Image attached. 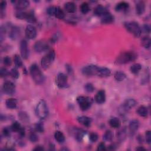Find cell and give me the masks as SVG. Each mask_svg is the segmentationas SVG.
<instances>
[{"mask_svg": "<svg viewBox=\"0 0 151 151\" xmlns=\"http://www.w3.org/2000/svg\"><path fill=\"white\" fill-rule=\"evenodd\" d=\"M80 11L81 12L84 14H87V12H89V11H90V6H89V4L86 3V2H84L83 3L80 7Z\"/></svg>", "mask_w": 151, "mask_h": 151, "instance_id": "f35d334b", "label": "cell"}, {"mask_svg": "<svg viewBox=\"0 0 151 151\" xmlns=\"http://www.w3.org/2000/svg\"><path fill=\"white\" fill-rule=\"evenodd\" d=\"M18 117L23 122H28L29 121V117L26 112H21L18 113Z\"/></svg>", "mask_w": 151, "mask_h": 151, "instance_id": "ab89813d", "label": "cell"}, {"mask_svg": "<svg viewBox=\"0 0 151 151\" xmlns=\"http://www.w3.org/2000/svg\"><path fill=\"white\" fill-rule=\"evenodd\" d=\"M129 4L125 1H122L116 4L115 10L116 11H123L126 10L129 8Z\"/></svg>", "mask_w": 151, "mask_h": 151, "instance_id": "4dcf8cb0", "label": "cell"}, {"mask_svg": "<svg viewBox=\"0 0 151 151\" xmlns=\"http://www.w3.org/2000/svg\"><path fill=\"white\" fill-rule=\"evenodd\" d=\"M101 17V23L104 24H111L114 21V17L109 11L105 13Z\"/></svg>", "mask_w": 151, "mask_h": 151, "instance_id": "2e32d148", "label": "cell"}, {"mask_svg": "<svg viewBox=\"0 0 151 151\" xmlns=\"http://www.w3.org/2000/svg\"><path fill=\"white\" fill-rule=\"evenodd\" d=\"M94 100L98 104H103L106 101V93L103 90H99L95 95Z\"/></svg>", "mask_w": 151, "mask_h": 151, "instance_id": "e0dca14e", "label": "cell"}, {"mask_svg": "<svg viewBox=\"0 0 151 151\" xmlns=\"http://www.w3.org/2000/svg\"><path fill=\"white\" fill-rule=\"evenodd\" d=\"M78 121L79 123H80L81 125L86 126L89 127L92 122V120L90 118L86 116H82L78 118Z\"/></svg>", "mask_w": 151, "mask_h": 151, "instance_id": "44dd1931", "label": "cell"}, {"mask_svg": "<svg viewBox=\"0 0 151 151\" xmlns=\"http://www.w3.org/2000/svg\"><path fill=\"white\" fill-rule=\"evenodd\" d=\"M126 29L136 37H139L142 33L141 28L138 23L135 21H130L125 23Z\"/></svg>", "mask_w": 151, "mask_h": 151, "instance_id": "5b68a950", "label": "cell"}, {"mask_svg": "<svg viewBox=\"0 0 151 151\" xmlns=\"http://www.w3.org/2000/svg\"><path fill=\"white\" fill-rule=\"evenodd\" d=\"M27 12L23 11H18L15 13V16L17 18L20 19V20H25L26 17Z\"/></svg>", "mask_w": 151, "mask_h": 151, "instance_id": "b9f144b4", "label": "cell"}, {"mask_svg": "<svg viewBox=\"0 0 151 151\" xmlns=\"http://www.w3.org/2000/svg\"><path fill=\"white\" fill-rule=\"evenodd\" d=\"M33 150H44V148L42 146H37Z\"/></svg>", "mask_w": 151, "mask_h": 151, "instance_id": "6f0895ef", "label": "cell"}, {"mask_svg": "<svg viewBox=\"0 0 151 151\" xmlns=\"http://www.w3.org/2000/svg\"><path fill=\"white\" fill-rule=\"evenodd\" d=\"M64 10L69 13H74L76 11V6L73 2H67L64 4Z\"/></svg>", "mask_w": 151, "mask_h": 151, "instance_id": "603a6c76", "label": "cell"}, {"mask_svg": "<svg viewBox=\"0 0 151 151\" xmlns=\"http://www.w3.org/2000/svg\"><path fill=\"white\" fill-rule=\"evenodd\" d=\"M29 139L32 142H36L39 140V137L34 132H31L29 135Z\"/></svg>", "mask_w": 151, "mask_h": 151, "instance_id": "ee69618b", "label": "cell"}, {"mask_svg": "<svg viewBox=\"0 0 151 151\" xmlns=\"http://www.w3.org/2000/svg\"><path fill=\"white\" fill-rule=\"evenodd\" d=\"M10 74V72L4 67L1 68L0 70V75H1V78H6L7 76Z\"/></svg>", "mask_w": 151, "mask_h": 151, "instance_id": "c3c4849f", "label": "cell"}, {"mask_svg": "<svg viewBox=\"0 0 151 151\" xmlns=\"http://www.w3.org/2000/svg\"><path fill=\"white\" fill-rule=\"evenodd\" d=\"M116 145L114 143V144L110 145L109 146V148L108 149H110V150H115V149H116Z\"/></svg>", "mask_w": 151, "mask_h": 151, "instance_id": "680465c9", "label": "cell"}, {"mask_svg": "<svg viewBox=\"0 0 151 151\" xmlns=\"http://www.w3.org/2000/svg\"><path fill=\"white\" fill-rule=\"evenodd\" d=\"M138 142H139V143H143V139L142 136H141V135H139L138 137Z\"/></svg>", "mask_w": 151, "mask_h": 151, "instance_id": "91938a15", "label": "cell"}, {"mask_svg": "<svg viewBox=\"0 0 151 151\" xmlns=\"http://www.w3.org/2000/svg\"><path fill=\"white\" fill-rule=\"evenodd\" d=\"M10 75L11 76V77L12 78L14 79H17L19 78V72L17 70V68L15 67L13 68L11 70V71H10Z\"/></svg>", "mask_w": 151, "mask_h": 151, "instance_id": "60d3db41", "label": "cell"}, {"mask_svg": "<svg viewBox=\"0 0 151 151\" xmlns=\"http://www.w3.org/2000/svg\"><path fill=\"white\" fill-rule=\"evenodd\" d=\"M66 66V70H67L68 73L71 74L73 73V69H72L71 67L68 64H67Z\"/></svg>", "mask_w": 151, "mask_h": 151, "instance_id": "9f6ffc18", "label": "cell"}, {"mask_svg": "<svg viewBox=\"0 0 151 151\" xmlns=\"http://www.w3.org/2000/svg\"><path fill=\"white\" fill-rule=\"evenodd\" d=\"M139 127V122L138 120H132L129 125V129L131 134H135Z\"/></svg>", "mask_w": 151, "mask_h": 151, "instance_id": "d6986e66", "label": "cell"}, {"mask_svg": "<svg viewBox=\"0 0 151 151\" xmlns=\"http://www.w3.org/2000/svg\"><path fill=\"white\" fill-rule=\"evenodd\" d=\"M138 114L141 116V117H143V118H146L148 116V108L145 106H139L136 111Z\"/></svg>", "mask_w": 151, "mask_h": 151, "instance_id": "f1b7e54d", "label": "cell"}, {"mask_svg": "<svg viewBox=\"0 0 151 151\" xmlns=\"http://www.w3.org/2000/svg\"><path fill=\"white\" fill-rule=\"evenodd\" d=\"M113 138V134L112 133V132L110 130H107L105 132V134L103 135V139L106 141L110 142L112 141Z\"/></svg>", "mask_w": 151, "mask_h": 151, "instance_id": "74e56055", "label": "cell"}, {"mask_svg": "<svg viewBox=\"0 0 151 151\" xmlns=\"http://www.w3.org/2000/svg\"><path fill=\"white\" fill-rule=\"evenodd\" d=\"M11 129L12 131L18 133L19 135H20L21 137H24L25 136V134H26L25 129L18 122H14L11 126Z\"/></svg>", "mask_w": 151, "mask_h": 151, "instance_id": "4fadbf2b", "label": "cell"}, {"mask_svg": "<svg viewBox=\"0 0 151 151\" xmlns=\"http://www.w3.org/2000/svg\"><path fill=\"white\" fill-rule=\"evenodd\" d=\"M49 45L48 43L44 40H39L37 42L34 46V50L37 53H42L47 51L48 49Z\"/></svg>", "mask_w": 151, "mask_h": 151, "instance_id": "9c48e42d", "label": "cell"}, {"mask_svg": "<svg viewBox=\"0 0 151 151\" xmlns=\"http://www.w3.org/2000/svg\"><path fill=\"white\" fill-rule=\"evenodd\" d=\"M99 67L96 65L90 64L84 67L82 69V73L84 75L87 76H91L97 75Z\"/></svg>", "mask_w": 151, "mask_h": 151, "instance_id": "ba28073f", "label": "cell"}, {"mask_svg": "<svg viewBox=\"0 0 151 151\" xmlns=\"http://www.w3.org/2000/svg\"><path fill=\"white\" fill-rule=\"evenodd\" d=\"M20 35V28L16 26H11L9 30V37L11 39L14 40L18 39Z\"/></svg>", "mask_w": 151, "mask_h": 151, "instance_id": "9a60e30c", "label": "cell"}, {"mask_svg": "<svg viewBox=\"0 0 151 151\" xmlns=\"http://www.w3.org/2000/svg\"><path fill=\"white\" fill-rule=\"evenodd\" d=\"M25 20L30 23H35L37 21L36 20V17L34 14V12L33 11H28L27 12V14H26V17Z\"/></svg>", "mask_w": 151, "mask_h": 151, "instance_id": "d6a6232c", "label": "cell"}, {"mask_svg": "<svg viewBox=\"0 0 151 151\" xmlns=\"http://www.w3.org/2000/svg\"><path fill=\"white\" fill-rule=\"evenodd\" d=\"M34 129L36 132L42 133L44 132V126L41 123H37L34 125Z\"/></svg>", "mask_w": 151, "mask_h": 151, "instance_id": "7bdbcfd3", "label": "cell"}, {"mask_svg": "<svg viewBox=\"0 0 151 151\" xmlns=\"http://www.w3.org/2000/svg\"><path fill=\"white\" fill-rule=\"evenodd\" d=\"M55 6H50L47 9V12L49 15L53 16L54 15V12H55Z\"/></svg>", "mask_w": 151, "mask_h": 151, "instance_id": "f5cc1de1", "label": "cell"}, {"mask_svg": "<svg viewBox=\"0 0 151 151\" xmlns=\"http://www.w3.org/2000/svg\"><path fill=\"white\" fill-rule=\"evenodd\" d=\"M55 57L54 50H50L41 60V66L44 69H47L53 63Z\"/></svg>", "mask_w": 151, "mask_h": 151, "instance_id": "277c9868", "label": "cell"}, {"mask_svg": "<svg viewBox=\"0 0 151 151\" xmlns=\"http://www.w3.org/2000/svg\"><path fill=\"white\" fill-rule=\"evenodd\" d=\"M77 102L79 104L80 109L85 111L90 107L92 103V100L90 98L80 96L77 98Z\"/></svg>", "mask_w": 151, "mask_h": 151, "instance_id": "8992f818", "label": "cell"}, {"mask_svg": "<svg viewBox=\"0 0 151 151\" xmlns=\"http://www.w3.org/2000/svg\"><path fill=\"white\" fill-rule=\"evenodd\" d=\"M98 138L99 136L96 133H95V132H92V133L90 134L89 139L92 142H96L98 140Z\"/></svg>", "mask_w": 151, "mask_h": 151, "instance_id": "f6af8a7d", "label": "cell"}, {"mask_svg": "<svg viewBox=\"0 0 151 151\" xmlns=\"http://www.w3.org/2000/svg\"><path fill=\"white\" fill-rule=\"evenodd\" d=\"M56 85L59 88L63 89L69 86L67 76L63 73H59L56 78Z\"/></svg>", "mask_w": 151, "mask_h": 151, "instance_id": "52a82bcc", "label": "cell"}, {"mask_svg": "<svg viewBox=\"0 0 151 151\" xmlns=\"http://www.w3.org/2000/svg\"><path fill=\"white\" fill-rule=\"evenodd\" d=\"M35 114L37 117L41 119H45L48 114V110L46 102L41 100L37 103L35 108Z\"/></svg>", "mask_w": 151, "mask_h": 151, "instance_id": "3957f363", "label": "cell"}, {"mask_svg": "<svg viewBox=\"0 0 151 151\" xmlns=\"http://www.w3.org/2000/svg\"><path fill=\"white\" fill-rule=\"evenodd\" d=\"M141 30L146 34H149L150 32V27L149 25L145 24L142 26V28H141Z\"/></svg>", "mask_w": 151, "mask_h": 151, "instance_id": "db71d44e", "label": "cell"}, {"mask_svg": "<svg viewBox=\"0 0 151 151\" xmlns=\"http://www.w3.org/2000/svg\"><path fill=\"white\" fill-rule=\"evenodd\" d=\"M85 90L87 91V92H89V93H91L94 91V87L93 86V85L91 84V83H87L85 85Z\"/></svg>", "mask_w": 151, "mask_h": 151, "instance_id": "bcb514c9", "label": "cell"}, {"mask_svg": "<svg viewBox=\"0 0 151 151\" xmlns=\"http://www.w3.org/2000/svg\"><path fill=\"white\" fill-rule=\"evenodd\" d=\"M137 55L134 51L122 52L117 57L115 63L117 64H125L135 61Z\"/></svg>", "mask_w": 151, "mask_h": 151, "instance_id": "7a4b0ae2", "label": "cell"}, {"mask_svg": "<svg viewBox=\"0 0 151 151\" xmlns=\"http://www.w3.org/2000/svg\"><path fill=\"white\" fill-rule=\"evenodd\" d=\"M7 7V2L6 1H2L0 3V8H1V17H3V15L4 14V11L6 10Z\"/></svg>", "mask_w": 151, "mask_h": 151, "instance_id": "7dc6e473", "label": "cell"}, {"mask_svg": "<svg viewBox=\"0 0 151 151\" xmlns=\"http://www.w3.org/2000/svg\"><path fill=\"white\" fill-rule=\"evenodd\" d=\"M109 125L115 129H117V128H119L121 127V122L120 121V120L117 118H111L109 121Z\"/></svg>", "mask_w": 151, "mask_h": 151, "instance_id": "4316f807", "label": "cell"}, {"mask_svg": "<svg viewBox=\"0 0 151 151\" xmlns=\"http://www.w3.org/2000/svg\"><path fill=\"white\" fill-rule=\"evenodd\" d=\"M141 69H142V66L140 64L135 63L130 67V70L132 73H133L134 74H136L139 73Z\"/></svg>", "mask_w": 151, "mask_h": 151, "instance_id": "e575fe53", "label": "cell"}, {"mask_svg": "<svg viewBox=\"0 0 151 151\" xmlns=\"http://www.w3.org/2000/svg\"><path fill=\"white\" fill-rule=\"evenodd\" d=\"M111 74V71L109 69L105 67H99L97 76L100 78H107L110 76Z\"/></svg>", "mask_w": 151, "mask_h": 151, "instance_id": "ac0fdd59", "label": "cell"}, {"mask_svg": "<svg viewBox=\"0 0 151 151\" xmlns=\"http://www.w3.org/2000/svg\"><path fill=\"white\" fill-rule=\"evenodd\" d=\"M30 73L33 81L37 85L43 83L45 78L41 69L37 64H33L30 68Z\"/></svg>", "mask_w": 151, "mask_h": 151, "instance_id": "6da1fadb", "label": "cell"}, {"mask_svg": "<svg viewBox=\"0 0 151 151\" xmlns=\"http://www.w3.org/2000/svg\"><path fill=\"white\" fill-rule=\"evenodd\" d=\"M145 139H146V142L150 145L151 143V134H150V130H148L145 133Z\"/></svg>", "mask_w": 151, "mask_h": 151, "instance_id": "816d5d0a", "label": "cell"}, {"mask_svg": "<svg viewBox=\"0 0 151 151\" xmlns=\"http://www.w3.org/2000/svg\"><path fill=\"white\" fill-rule=\"evenodd\" d=\"M141 44L146 49H149L151 46V41L150 37L148 35H145L141 39Z\"/></svg>", "mask_w": 151, "mask_h": 151, "instance_id": "f546056e", "label": "cell"}, {"mask_svg": "<svg viewBox=\"0 0 151 151\" xmlns=\"http://www.w3.org/2000/svg\"><path fill=\"white\" fill-rule=\"evenodd\" d=\"M98 150H106V147L104 142H100L98 146Z\"/></svg>", "mask_w": 151, "mask_h": 151, "instance_id": "11a10c76", "label": "cell"}, {"mask_svg": "<svg viewBox=\"0 0 151 151\" xmlns=\"http://www.w3.org/2000/svg\"><path fill=\"white\" fill-rule=\"evenodd\" d=\"M14 64H15L16 68L21 67L23 65V62L20 57V56L18 54H15L14 56Z\"/></svg>", "mask_w": 151, "mask_h": 151, "instance_id": "d590c367", "label": "cell"}, {"mask_svg": "<svg viewBox=\"0 0 151 151\" xmlns=\"http://www.w3.org/2000/svg\"><path fill=\"white\" fill-rule=\"evenodd\" d=\"M136 101L134 99H127L122 105L126 110H129L130 109L134 107L136 105Z\"/></svg>", "mask_w": 151, "mask_h": 151, "instance_id": "ffe728a7", "label": "cell"}, {"mask_svg": "<svg viewBox=\"0 0 151 151\" xmlns=\"http://www.w3.org/2000/svg\"><path fill=\"white\" fill-rule=\"evenodd\" d=\"M37 30L33 25H28L25 30V34L27 39L30 40H33L37 36Z\"/></svg>", "mask_w": 151, "mask_h": 151, "instance_id": "30bf717a", "label": "cell"}, {"mask_svg": "<svg viewBox=\"0 0 151 151\" xmlns=\"http://www.w3.org/2000/svg\"><path fill=\"white\" fill-rule=\"evenodd\" d=\"M14 3L15 8L18 11H23L24 10L27 8L30 5V2L27 1V0L15 1Z\"/></svg>", "mask_w": 151, "mask_h": 151, "instance_id": "5bb4252c", "label": "cell"}, {"mask_svg": "<svg viewBox=\"0 0 151 151\" xmlns=\"http://www.w3.org/2000/svg\"><path fill=\"white\" fill-rule=\"evenodd\" d=\"M136 150H145L146 149L142 147V146H139V147L137 148L136 149Z\"/></svg>", "mask_w": 151, "mask_h": 151, "instance_id": "94428289", "label": "cell"}, {"mask_svg": "<svg viewBox=\"0 0 151 151\" xmlns=\"http://www.w3.org/2000/svg\"><path fill=\"white\" fill-rule=\"evenodd\" d=\"M3 62L4 64L6 66H10L12 64L11 59V58L10 57H8V56H6V57H4Z\"/></svg>", "mask_w": 151, "mask_h": 151, "instance_id": "f907efd6", "label": "cell"}, {"mask_svg": "<svg viewBox=\"0 0 151 151\" xmlns=\"http://www.w3.org/2000/svg\"><path fill=\"white\" fill-rule=\"evenodd\" d=\"M12 131L11 127L9 128L8 127H4V129H3V135L6 137H8L10 136L11 135V132Z\"/></svg>", "mask_w": 151, "mask_h": 151, "instance_id": "681fc988", "label": "cell"}, {"mask_svg": "<svg viewBox=\"0 0 151 151\" xmlns=\"http://www.w3.org/2000/svg\"><path fill=\"white\" fill-rule=\"evenodd\" d=\"M3 89L5 93L11 95L14 92L15 89V85L10 81H6L3 86Z\"/></svg>", "mask_w": 151, "mask_h": 151, "instance_id": "7c38bea8", "label": "cell"}, {"mask_svg": "<svg viewBox=\"0 0 151 151\" xmlns=\"http://www.w3.org/2000/svg\"><path fill=\"white\" fill-rule=\"evenodd\" d=\"M54 16H55L57 18L60 19V20H63L65 17V13L60 7L57 6L55 7Z\"/></svg>", "mask_w": 151, "mask_h": 151, "instance_id": "484cf974", "label": "cell"}, {"mask_svg": "<svg viewBox=\"0 0 151 151\" xmlns=\"http://www.w3.org/2000/svg\"><path fill=\"white\" fill-rule=\"evenodd\" d=\"M114 78L117 81L121 82L126 78V75L125 73L121 71H118L114 74Z\"/></svg>", "mask_w": 151, "mask_h": 151, "instance_id": "836d02e7", "label": "cell"}, {"mask_svg": "<svg viewBox=\"0 0 151 151\" xmlns=\"http://www.w3.org/2000/svg\"><path fill=\"white\" fill-rule=\"evenodd\" d=\"M54 138L57 142L60 143H63L65 141V136L60 131H56L55 132Z\"/></svg>", "mask_w": 151, "mask_h": 151, "instance_id": "1f68e13d", "label": "cell"}, {"mask_svg": "<svg viewBox=\"0 0 151 151\" xmlns=\"http://www.w3.org/2000/svg\"><path fill=\"white\" fill-rule=\"evenodd\" d=\"M85 132L80 129H78L75 132V138L79 142H81L84 137Z\"/></svg>", "mask_w": 151, "mask_h": 151, "instance_id": "8d00e7d4", "label": "cell"}, {"mask_svg": "<svg viewBox=\"0 0 151 151\" xmlns=\"http://www.w3.org/2000/svg\"><path fill=\"white\" fill-rule=\"evenodd\" d=\"M20 53L23 59H28L29 56V49L27 41L24 39L22 40L20 43Z\"/></svg>", "mask_w": 151, "mask_h": 151, "instance_id": "8fae6325", "label": "cell"}, {"mask_svg": "<svg viewBox=\"0 0 151 151\" xmlns=\"http://www.w3.org/2000/svg\"><path fill=\"white\" fill-rule=\"evenodd\" d=\"M135 9L136 14L138 15H142L145 11V4L143 1H139L136 3Z\"/></svg>", "mask_w": 151, "mask_h": 151, "instance_id": "7402d4cb", "label": "cell"}, {"mask_svg": "<svg viewBox=\"0 0 151 151\" xmlns=\"http://www.w3.org/2000/svg\"><path fill=\"white\" fill-rule=\"evenodd\" d=\"M107 11H108L106 10V8L105 7H103V6L100 4V5H98L95 8V9H94V14H95L97 16L101 17L105 13H106Z\"/></svg>", "mask_w": 151, "mask_h": 151, "instance_id": "d4e9b609", "label": "cell"}, {"mask_svg": "<svg viewBox=\"0 0 151 151\" xmlns=\"http://www.w3.org/2000/svg\"><path fill=\"white\" fill-rule=\"evenodd\" d=\"M6 105L10 109H14L17 107V101L14 98H9L6 102Z\"/></svg>", "mask_w": 151, "mask_h": 151, "instance_id": "83f0119b", "label": "cell"}, {"mask_svg": "<svg viewBox=\"0 0 151 151\" xmlns=\"http://www.w3.org/2000/svg\"><path fill=\"white\" fill-rule=\"evenodd\" d=\"M126 135H127V130L126 128L125 127L121 129L116 134L117 138L120 142L123 141L126 139Z\"/></svg>", "mask_w": 151, "mask_h": 151, "instance_id": "cb8c5ba5", "label": "cell"}]
</instances>
